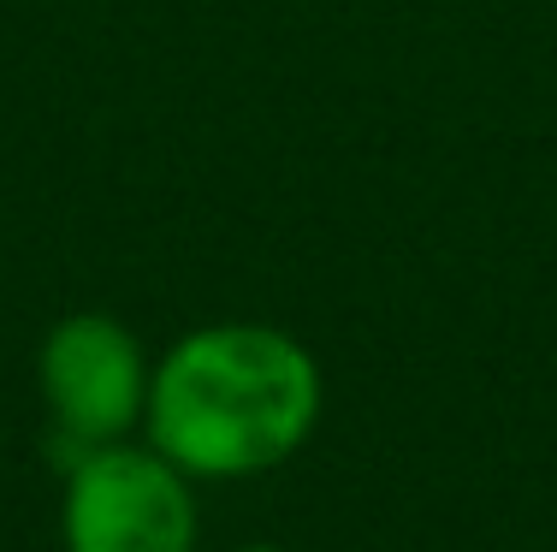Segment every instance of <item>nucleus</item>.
Masks as SVG:
<instances>
[{
    "label": "nucleus",
    "instance_id": "1",
    "mask_svg": "<svg viewBox=\"0 0 557 552\" xmlns=\"http://www.w3.org/2000/svg\"><path fill=\"white\" fill-rule=\"evenodd\" d=\"M321 363L268 321H214L154 363L149 440L184 476L237 481L278 469L321 422Z\"/></svg>",
    "mask_w": 557,
    "mask_h": 552
},
{
    "label": "nucleus",
    "instance_id": "2",
    "mask_svg": "<svg viewBox=\"0 0 557 552\" xmlns=\"http://www.w3.org/2000/svg\"><path fill=\"white\" fill-rule=\"evenodd\" d=\"M65 552H196V493L154 445H89L65 481Z\"/></svg>",
    "mask_w": 557,
    "mask_h": 552
},
{
    "label": "nucleus",
    "instance_id": "3",
    "mask_svg": "<svg viewBox=\"0 0 557 552\" xmlns=\"http://www.w3.org/2000/svg\"><path fill=\"white\" fill-rule=\"evenodd\" d=\"M36 380H42V398L54 410L60 433L77 452H89V445L125 440L143 422L154 368L143 357V339L119 315L77 309L48 327Z\"/></svg>",
    "mask_w": 557,
    "mask_h": 552
},
{
    "label": "nucleus",
    "instance_id": "4",
    "mask_svg": "<svg viewBox=\"0 0 557 552\" xmlns=\"http://www.w3.org/2000/svg\"><path fill=\"white\" fill-rule=\"evenodd\" d=\"M244 552H285V547H244Z\"/></svg>",
    "mask_w": 557,
    "mask_h": 552
}]
</instances>
